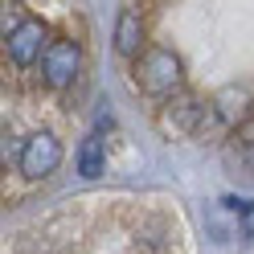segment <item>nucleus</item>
Returning <instances> with one entry per match:
<instances>
[{"instance_id":"nucleus-1","label":"nucleus","mask_w":254,"mask_h":254,"mask_svg":"<svg viewBox=\"0 0 254 254\" xmlns=\"http://www.w3.org/2000/svg\"><path fill=\"white\" fill-rule=\"evenodd\" d=\"M135 86L148 94V99H172L181 86H185V66H181V58L164 50V45H156V50H148L144 58L135 62Z\"/></svg>"},{"instance_id":"nucleus-2","label":"nucleus","mask_w":254,"mask_h":254,"mask_svg":"<svg viewBox=\"0 0 254 254\" xmlns=\"http://www.w3.org/2000/svg\"><path fill=\"white\" fill-rule=\"evenodd\" d=\"M58 164H62V144L50 131L29 135L21 144V152H17V168L29 181H41V177H50V172H58Z\"/></svg>"},{"instance_id":"nucleus-3","label":"nucleus","mask_w":254,"mask_h":254,"mask_svg":"<svg viewBox=\"0 0 254 254\" xmlns=\"http://www.w3.org/2000/svg\"><path fill=\"white\" fill-rule=\"evenodd\" d=\"M50 29H45V21H37V17H25L17 29L8 33V41H4V50H8V58H12V66H33L37 58H45V50H50Z\"/></svg>"},{"instance_id":"nucleus-4","label":"nucleus","mask_w":254,"mask_h":254,"mask_svg":"<svg viewBox=\"0 0 254 254\" xmlns=\"http://www.w3.org/2000/svg\"><path fill=\"white\" fill-rule=\"evenodd\" d=\"M78 70H82V50H78V41H70V37L54 41L50 50H45V58H41V78H45V86H54V90H66L78 78Z\"/></svg>"},{"instance_id":"nucleus-5","label":"nucleus","mask_w":254,"mask_h":254,"mask_svg":"<svg viewBox=\"0 0 254 254\" xmlns=\"http://www.w3.org/2000/svg\"><path fill=\"white\" fill-rule=\"evenodd\" d=\"M205 111H209V103H201L197 94H185V99L168 103V111L160 115V127H164L168 135H201Z\"/></svg>"},{"instance_id":"nucleus-6","label":"nucleus","mask_w":254,"mask_h":254,"mask_svg":"<svg viewBox=\"0 0 254 254\" xmlns=\"http://www.w3.org/2000/svg\"><path fill=\"white\" fill-rule=\"evenodd\" d=\"M115 50L123 54V58H144L148 50H144V17H139L135 8H123L119 12V21H115Z\"/></svg>"},{"instance_id":"nucleus-7","label":"nucleus","mask_w":254,"mask_h":254,"mask_svg":"<svg viewBox=\"0 0 254 254\" xmlns=\"http://www.w3.org/2000/svg\"><path fill=\"white\" fill-rule=\"evenodd\" d=\"M103 168H107V144L99 135H86L82 148H78V172L86 181H94V177H103Z\"/></svg>"}]
</instances>
